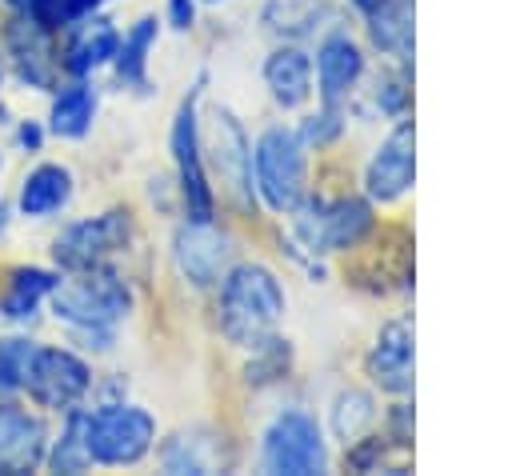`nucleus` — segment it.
<instances>
[{"label":"nucleus","mask_w":512,"mask_h":476,"mask_svg":"<svg viewBox=\"0 0 512 476\" xmlns=\"http://www.w3.org/2000/svg\"><path fill=\"white\" fill-rule=\"evenodd\" d=\"M288 296L272 268L264 264H236L220 280V328L232 344L256 348L264 344L276 324L284 320Z\"/></svg>","instance_id":"obj_1"},{"label":"nucleus","mask_w":512,"mask_h":476,"mask_svg":"<svg viewBox=\"0 0 512 476\" xmlns=\"http://www.w3.org/2000/svg\"><path fill=\"white\" fill-rule=\"evenodd\" d=\"M292 220V232L300 240V248H308L312 256H332V252H348L356 248L376 216H372V200L368 196H316V200H300Z\"/></svg>","instance_id":"obj_2"},{"label":"nucleus","mask_w":512,"mask_h":476,"mask_svg":"<svg viewBox=\"0 0 512 476\" xmlns=\"http://www.w3.org/2000/svg\"><path fill=\"white\" fill-rule=\"evenodd\" d=\"M256 192L272 212H292L308 196V144L296 128L272 124L252 148Z\"/></svg>","instance_id":"obj_3"},{"label":"nucleus","mask_w":512,"mask_h":476,"mask_svg":"<svg viewBox=\"0 0 512 476\" xmlns=\"http://www.w3.org/2000/svg\"><path fill=\"white\" fill-rule=\"evenodd\" d=\"M132 308V292L128 284L112 272V268H76L72 280H64L60 288H52V312L84 332H104L112 328L124 312Z\"/></svg>","instance_id":"obj_4"},{"label":"nucleus","mask_w":512,"mask_h":476,"mask_svg":"<svg viewBox=\"0 0 512 476\" xmlns=\"http://www.w3.org/2000/svg\"><path fill=\"white\" fill-rule=\"evenodd\" d=\"M84 444L96 464H136L156 444V420L136 404H108L84 412Z\"/></svg>","instance_id":"obj_5"},{"label":"nucleus","mask_w":512,"mask_h":476,"mask_svg":"<svg viewBox=\"0 0 512 476\" xmlns=\"http://www.w3.org/2000/svg\"><path fill=\"white\" fill-rule=\"evenodd\" d=\"M260 456H264V468L280 472V476H316V472H324L328 468V440H324L320 420L304 408H284L268 424Z\"/></svg>","instance_id":"obj_6"},{"label":"nucleus","mask_w":512,"mask_h":476,"mask_svg":"<svg viewBox=\"0 0 512 476\" xmlns=\"http://www.w3.org/2000/svg\"><path fill=\"white\" fill-rule=\"evenodd\" d=\"M416 184V124L404 116L392 132L372 148L364 164V196L372 204H396Z\"/></svg>","instance_id":"obj_7"},{"label":"nucleus","mask_w":512,"mask_h":476,"mask_svg":"<svg viewBox=\"0 0 512 476\" xmlns=\"http://www.w3.org/2000/svg\"><path fill=\"white\" fill-rule=\"evenodd\" d=\"M196 100H200V88L180 104V112L172 120V156H176V172H180V192H184V204H188V220H212L216 216V196L208 188V172H204V156H200Z\"/></svg>","instance_id":"obj_8"},{"label":"nucleus","mask_w":512,"mask_h":476,"mask_svg":"<svg viewBox=\"0 0 512 476\" xmlns=\"http://www.w3.org/2000/svg\"><path fill=\"white\" fill-rule=\"evenodd\" d=\"M172 260L192 288H212L232 264V240L212 220H184L172 240Z\"/></svg>","instance_id":"obj_9"},{"label":"nucleus","mask_w":512,"mask_h":476,"mask_svg":"<svg viewBox=\"0 0 512 476\" xmlns=\"http://www.w3.org/2000/svg\"><path fill=\"white\" fill-rule=\"evenodd\" d=\"M20 384L32 392V400L40 408H56L60 412V408H72L88 392L92 376H88V364L80 356L64 352V348H36Z\"/></svg>","instance_id":"obj_10"},{"label":"nucleus","mask_w":512,"mask_h":476,"mask_svg":"<svg viewBox=\"0 0 512 476\" xmlns=\"http://www.w3.org/2000/svg\"><path fill=\"white\" fill-rule=\"evenodd\" d=\"M364 372L388 396H408L412 392L416 348H412V324L408 320H388L376 332V340L368 344V356H364Z\"/></svg>","instance_id":"obj_11"},{"label":"nucleus","mask_w":512,"mask_h":476,"mask_svg":"<svg viewBox=\"0 0 512 476\" xmlns=\"http://www.w3.org/2000/svg\"><path fill=\"white\" fill-rule=\"evenodd\" d=\"M132 224L124 212H104V216H92V220H80V224H68L60 236H56V260L64 268H92L100 264L108 252L124 248Z\"/></svg>","instance_id":"obj_12"},{"label":"nucleus","mask_w":512,"mask_h":476,"mask_svg":"<svg viewBox=\"0 0 512 476\" xmlns=\"http://www.w3.org/2000/svg\"><path fill=\"white\" fill-rule=\"evenodd\" d=\"M316 92H320V104H332V108H344V100L352 96V88L364 80V48L344 32H328L320 44H316Z\"/></svg>","instance_id":"obj_13"},{"label":"nucleus","mask_w":512,"mask_h":476,"mask_svg":"<svg viewBox=\"0 0 512 476\" xmlns=\"http://www.w3.org/2000/svg\"><path fill=\"white\" fill-rule=\"evenodd\" d=\"M208 152H212V164L220 168L224 184L236 192V200L240 204H252V140L244 136L240 120L228 108H216L212 112Z\"/></svg>","instance_id":"obj_14"},{"label":"nucleus","mask_w":512,"mask_h":476,"mask_svg":"<svg viewBox=\"0 0 512 476\" xmlns=\"http://www.w3.org/2000/svg\"><path fill=\"white\" fill-rule=\"evenodd\" d=\"M44 448H48L44 424L16 404H0V472L24 476V472L40 468Z\"/></svg>","instance_id":"obj_15"},{"label":"nucleus","mask_w":512,"mask_h":476,"mask_svg":"<svg viewBox=\"0 0 512 476\" xmlns=\"http://www.w3.org/2000/svg\"><path fill=\"white\" fill-rule=\"evenodd\" d=\"M160 464L164 472L172 476H208V472H220L232 464V452H228V440L212 428H188V432H176L164 448H160Z\"/></svg>","instance_id":"obj_16"},{"label":"nucleus","mask_w":512,"mask_h":476,"mask_svg":"<svg viewBox=\"0 0 512 476\" xmlns=\"http://www.w3.org/2000/svg\"><path fill=\"white\" fill-rule=\"evenodd\" d=\"M264 84L272 92V100L280 108H304L308 96L316 92V72H312V56L300 44H280L272 48V56L264 60Z\"/></svg>","instance_id":"obj_17"},{"label":"nucleus","mask_w":512,"mask_h":476,"mask_svg":"<svg viewBox=\"0 0 512 476\" xmlns=\"http://www.w3.org/2000/svg\"><path fill=\"white\" fill-rule=\"evenodd\" d=\"M368 16V36L372 44L392 56L396 64L412 60V44H416V20H412V0H380Z\"/></svg>","instance_id":"obj_18"},{"label":"nucleus","mask_w":512,"mask_h":476,"mask_svg":"<svg viewBox=\"0 0 512 476\" xmlns=\"http://www.w3.org/2000/svg\"><path fill=\"white\" fill-rule=\"evenodd\" d=\"M48 28H40L36 20H16L8 28V52L16 60V72L36 84V88H48L52 76H56V60H52V48H48Z\"/></svg>","instance_id":"obj_19"},{"label":"nucleus","mask_w":512,"mask_h":476,"mask_svg":"<svg viewBox=\"0 0 512 476\" xmlns=\"http://www.w3.org/2000/svg\"><path fill=\"white\" fill-rule=\"evenodd\" d=\"M68 196H72V176H68V168H60V164H40L36 172L24 176L20 208H24V216H48V212L64 208Z\"/></svg>","instance_id":"obj_20"},{"label":"nucleus","mask_w":512,"mask_h":476,"mask_svg":"<svg viewBox=\"0 0 512 476\" xmlns=\"http://www.w3.org/2000/svg\"><path fill=\"white\" fill-rule=\"evenodd\" d=\"M116 44H120V32L104 16L80 20V28L72 32V44H68V68L72 72H92L96 64L116 56Z\"/></svg>","instance_id":"obj_21"},{"label":"nucleus","mask_w":512,"mask_h":476,"mask_svg":"<svg viewBox=\"0 0 512 476\" xmlns=\"http://www.w3.org/2000/svg\"><path fill=\"white\" fill-rule=\"evenodd\" d=\"M332 436L340 444H360L364 432L376 424V400L364 392V388H344L336 400H332Z\"/></svg>","instance_id":"obj_22"},{"label":"nucleus","mask_w":512,"mask_h":476,"mask_svg":"<svg viewBox=\"0 0 512 476\" xmlns=\"http://www.w3.org/2000/svg\"><path fill=\"white\" fill-rule=\"evenodd\" d=\"M92 112H96V96L76 84V88H64L56 100H52V132L56 136H84L88 124H92Z\"/></svg>","instance_id":"obj_23"},{"label":"nucleus","mask_w":512,"mask_h":476,"mask_svg":"<svg viewBox=\"0 0 512 476\" xmlns=\"http://www.w3.org/2000/svg\"><path fill=\"white\" fill-rule=\"evenodd\" d=\"M328 16L332 12L324 0H272L268 4V24L288 36H312L320 28V20H328Z\"/></svg>","instance_id":"obj_24"},{"label":"nucleus","mask_w":512,"mask_h":476,"mask_svg":"<svg viewBox=\"0 0 512 476\" xmlns=\"http://www.w3.org/2000/svg\"><path fill=\"white\" fill-rule=\"evenodd\" d=\"M156 44V20L144 16L136 20V28L116 44V68H120V80L128 84H144V68H148V48Z\"/></svg>","instance_id":"obj_25"},{"label":"nucleus","mask_w":512,"mask_h":476,"mask_svg":"<svg viewBox=\"0 0 512 476\" xmlns=\"http://www.w3.org/2000/svg\"><path fill=\"white\" fill-rule=\"evenodd\" d=\"M56 288V280L48 276V272H40V268H20V272H12V288H8V296H4V316H12V320H24V316H32V308L40 304V296H48Z\"/></svg>","instance_id":"obj_26"},{"label":"nucleus","mask_w":512,"mask_h":476,"mask_svg":"<svg viewBox=\"0 0 512 476\" xmlns=\"http://www.w3.org/2000/svg\"><path fill=\"white\" fill-rule=\"evenodd\" d=\"M88 464H92V456H88V444H84V412H72L60 444L52 448V468L56 472H84Z\"/></svg>","instance_id":"obj_27"},{"label":"nucleus","mask_w":512,"mask_h":476,"mask_svg":"<svg viewBox=\"0 0 512 476\" xmlns=\"http://www.w3.org/2000/svg\"><path fill=\"white\" fill-rule=\"evenodd\" d=\"M408 100H412V80H408L404 68H400V72H384V76L376 80V104H380V112H388L392 120H404V116H408Z\"/></svg>","instance_id":"obj_28"},{"label":"nucleus","mask_w":512,"mask_h":476,"mask_svg":"<svg viewBox=\"0 0 512 476\" xmlns=\"http://www.w3.org/2000/svg\"><path fill=\"white\" fill-rule=\"evenodd\" d=\"M96 0H32V20L40 28H60V24H76L92 12Z\"/></svg>","instance_id":"obj_29"},{"label":"nucleus","mask_w":512,"mask_h":476,"mask_svg":"<svg viewBox=\"0 0 512 476\" xmlns=\"http://www.w3.org/2000/svg\"><path fill=\"white\" fill-rule=\"evenodd\" d=\"M32 352H36L32 340H0V388H20Z\"/></svg>","instance_id":"obj_30"},{"label":"nucleus","mask_w":512,"mask_h":476,"mask_svg":"<svg viewBox=\"0 0 512 476\" xmlns=\"http://www.w3.org/2000/svg\"><path fill=\"white\" fill-rule=\"evenodd\" d=\"M344 132V108H332V104H324L320 112H312L304 124H300V140L304 144H332L336 136Z\"/></svg>","instance_id":"obj_31"},{"label":"nucleus","mask_w":512,"mask_h":476,"mask_svg":"<svg viewBox=\"0 0 512 476\" xmlns=\"http://www.w3.org/2000/svg\"><path fill=\"white\" fill-rule=\"evenodd\" d=\"M168 12L176 28H192V0H168Z\"/></svg>","instance_id":"obj_32"},{"label":"nucleus","mask_w":512,"mask_h":476,"mask_svg":"<svg viewBox=\"0 0 512 476\" xmlns=\"http://www.w3.org/2000/svg\"><path fill=\"white\" fill-rule=\"evenodd\" d=\"M8 4H12V8H24V12L32 8V0H8Z\"/></svg>","instance_id":"obj_33"},{"label":"nucleus","mask_w":512,"mask_h":476,"mask_svg":"<svg viewBox=\"0 0 512 476\" xmlns=\"http://www.w3.org/2000/svg\"><path fill=\"white\" fill-rule=\"evenodd\" d=\"M4 224H8V212H4V204H0V232H4Z\"/></svg>","instance_id":"obj_34"},{"label":"nucleus","mask_w":512,"mask_h":476,"mask_svg":"<svg viewBox=\"0 0 512 476\" xmlns=\"http://www.w3.org/2000/svg\"><path fill=\"white\" fill-rule=\"evenodd\" d=\"M204 4H220V0H204Z\"/></svg>","instance_id":"obj_35"},{"label":"nucleus","mask_w":512,"mask_h":476,"mask_svg":"<svg viewBox=\"0 0 512 476\" xmlns=\"http://www.w3.org/2000/svg\"><path fill=\"white\" fill-rule=\"evenodd\" d=\"M0 76H4V72H0Z\"/></svg>","instance_id":"obj_36"}]
</instances>
